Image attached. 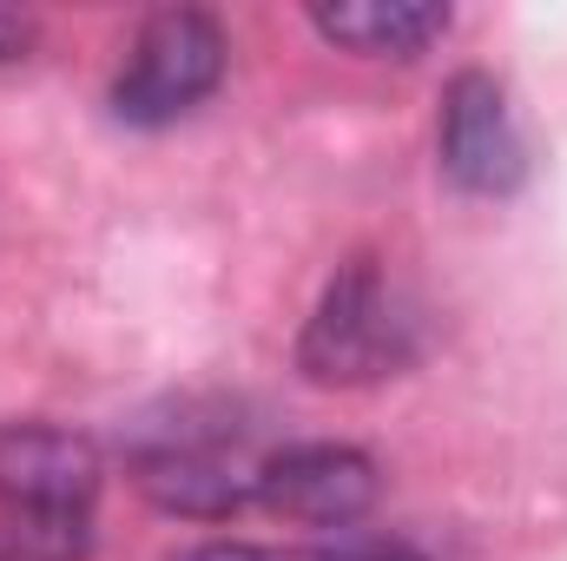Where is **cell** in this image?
I'll list each match as a JSON object with an SVG mask.
<instances>
[{"instance_id": "6da1fadb", "label": "cell", "mask_w": 567, "mask_h": 561, "mask_svg": "<svg viewBox=\"0 0 567 561\" xmlns=\"http://www.w3.org/2000/svg\"><path fill=\"white\" fill-rule=\"evenodd\" d=\"M416 357V317L383 278L377 258H350L323 284L303 337H297V370L323 390H357L377 377H396Z\"/></svg>"}, {"instance_id": "7a4b0ae2", "label": "cell", "mask_w": 567, "mask_h": 561, "mask_svg": "<svg viewBox=\"0 0 567 561\" xmlns=\"http://www.w3.org/2000/svg\"><path fill=\"white\" fill-rule=\"evenodd\" d=\"M225 60H231V40H225V27L205 7L152 13L133 33V53H126L120 80H113V120L120 126H145V133L185 120L198 100L218 93Z\"/></svg>"}, {"instance_id": "3957f363", "label": "cell", "mask_w": 567, "mask_h": 561, "mask_svg": "<svg viewBox=\"0 0 567 561\" xmlns=\"http://www.w3.org/2000/svg\"><path fill=\"white\" fill-rule=\"evenodd\" d=\"M435 159L449 172V185L475 192V198H508L528 178V145L515 133L508 93L495 73L468 67L442 86V113H435Z\"/></svg>"}, {"instance_id": "277c9868", "label": "cell", "mask_w": 567, "mask_h": 561, "mask_svg": "<svg viewBox=\"0 0 567 561\" xmlns=\"http://www.w3.org/2000/svg\"><path fill=\"white\" fill-rule=\"evenodd\" d=\"M377 462L350 442H284L258 462V502L284 522L350 529L377 509Z\"/></svg>"}, {"instance_id": "5b68a950", "label": "cell", "mask_w": 567, "mask_h": 561, "mask_svg": "<svg viewBox=\"0 0 567 561\" xmlns=\"http://www.w3.org/2000/svg\"><path fill=\"white\" fill-rule=\"evenodd\" d=\"M100 449L80 429L60 422H7L0 429V509H53V516H93L100 502Z\"/></svg>"}, {"instance_id": "8992f818", "label": "cell", "mask_w": 567, "mask_h": 561, "mask_svg": "<svg viewBox=\"0 0 567 561\" xmlns=\"http://www.w3.org/2000/svg\"><path fill=\"white\" fill-rule=\"evenodd\" d=\"M140 489L165 516L218 522V516L258 502V462H245L218 436H172V442L140 456Z\"/></svg>"}, {"instance_id": "52a82bcc", "label": "cell", "mask_w": 567, "mask_h": 561, "mask_svg": "<svg viewBox=\"0 0 567 561\" xmlns=\"http://www.w3.org/2000/svg\"><path fill=\"white\" fill-rule=\"evenodd\" d=\"M449 7L429 0H337V7H310V27L363 60H416L449 33Z\"/></svg>"}, {"instance_id": "ba28073f", "label": "cell", "mask_w": 567, "mask_h": 561, "mask_svg": "<svg viewBox=\"0 0 567 561\" xmlns=\"http://www.w3.org/2000/svg\"><path fill=\"white\" fill-rule=\"evenodd\" d=\"M86 555H93V516L0 509V561H86Z\"/></svg>"}, {"instance_id": "9c48e42d", "label": "cell", "mask_w": 567, "mask_h": 561, "mask_svg": "<svg viewBox=\"0 0 567 561\" xmlns=\"http://www.w3.org/2000/svg\"><path fill=\"white\" fill-rule=\"evenodd\" d=\"M192 561H423L403 542H337V549H251V542H218Z\"/></svg>"}, {"instance_id": "30bf717a", "label": "cell", "mask_w": 567, "mask_h": 561, "mask_svg": "<svg viewBox=\"0 0 567 561\" xmlns=\"http://www.w3.org/2000/svg\"><path fill=\"white\" fill-rule=\"evenodd\" d=\"M27 40H33V20H27V13H13V7H0V60H20V53H27Z\"/></svg>"}]
</instances>
